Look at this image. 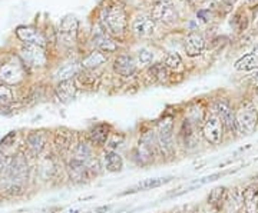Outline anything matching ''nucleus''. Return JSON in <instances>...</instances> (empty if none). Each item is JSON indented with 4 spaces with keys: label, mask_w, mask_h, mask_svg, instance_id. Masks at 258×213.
I'll use <instances>...</instances> for the list:
<instances>
[{
    "label": "nucleus",
    "mask_w": 258,
    "mask_h": 213,
    "mask_svg": "<svg viewBox=\"0 0 258 213\" xmlns=\"http://www.w3.org/2000/svg\"><path fill=\"white\" fill-rule=\"evenodd\" d=\"M102 28L106 35L113 37H120L126 29V13L120 5L108 6L101 13Z\"/></svg>",
    "instance_id": "nucleus-1"
},
{
    "label": "nucleus",
    "mask_w": 258,
    "mask_h": 213,
    "mask_svg": "<svg viewBox=\"0 0 258 213\" xmlns=\"http://www.w3.org/2000/svg\"><path fill=\"white\" fill-rule=\"evenodd\" d=\"M174 122L172 118H164L158 125V146L161 153L165 158H174L175 146H174Z\"/></svg>",
    "instance_id": "nucleus-2"
},
{
    "label": "nucleus",
    "mask_w": 258,
    "mask_h": 213,
    "mask_svg": "<svg viewBox=\"0 0 258 213\" xmlns=\"http://www.w3.org/2000/svg\"><path fill=\"white\" fill-rule=\"evenodd\" d=\"M237 118V126L238 130L245 133V135H251L254 130L257 129L258 126V112L254 106L247 104L244 108H241L238 113L235 115Z\"/></svg>",
    "instance_id": "nucleus-3"
},
{
    "label": "nucleus",
    "mask_w": 258,
    "mask_h": 213,
    "mask_svg": "<svg viewBox=\"0 0 258 213\" xmlns=\"http://www.w3.org/2000/svg\"><path fill=\"white\" fill-rule=\"evenodd\" d=\"M151 18L154 19V22H159L164 25H171L174 23L178 15L174 8V5L168 0H158L157 3L152 6V12H151Z\"/></svg>",
    "instance_id": "nucleus-4"
},
{
    "label": "nucleus",
    "mask_w": 258,
    "mask_h": 213,
    "mask_svg": "<svg viewBox=\"0 0 258 213\" xmlns=\"http://www.w3.org/2000/svg\"><path fill=\"white\" fill-rule=\"evenodd\" d=\"M155 153V135L152 132L145 133L138 143V148L135 149V156L138 159V163L148 165L154 160Z\"/></svg>",
    "instance_id": "nucleus-5"
},
{
    "label": "nucleus",
    "mask_w": 258,
    "mask_h": 213,
    "mask_svg": "<svg viewBox=\"0 0 258 213\" xmlns=\"http://www.w3.org/2000/svg\"><path fill=\"white\" fill-rule=\"evenodd\" d=\"M203 135L207 142L211 145H220L224 138V125L218 116L208 118L203 126Z\"/></svg>",
    "instance_id": "nucleus-6"
},
{
    "label": "nucleus",
    "mask_w": 258,
    "mask_h": 213,
    "mask_svg": "<svg viewBox=\"0 0 258 213\" xmlns=\"http://www.w3.org/2000/svg\"><path fill=\"white\" fill-rule=\"evenodd\" d=\"M20 57L23 60V63L29 67H42L46 63V55L43 47L33 46V45H26L20 50Z\"/></svg>",
    "instance_id": "nucleus-7"
},
{
    "label": "nucleus",
    "mask_w": 258,
    "mask_h": 213,
    "mask_svg": "<svg viewBox=\"0 0 258 213\" xmlns=\"http://www.w3.org/2000/svg\"><path fill=\"white\" fill-rule=\"evenodd\" d=\"M16 36L22 40L25 45H33V46H46V39L42 35L39 29L33 26H19L16 29Z\"/></svg>",
    "instance_id": "nucleus-8"
},
{
    "label": "nucleus",
    "mask_w": 258,
    "mask_h": 213,
    "mask_svg": "<svg viewBox=\"0 0 258 213\" xmlns=\"http://www.w3.org/2000/svg\"><path fill=\"white\" fill-rule=\"evenodd\" d=\"M215 111H217V116L220 118V121H221L222 125H224V129H227L228 132H231V133H237V132H238L235 113L231 111V108L227 103H217Z\"/></svg>",
    "instance_id": "nucleus-9"
},
{
    "label": "nucleus",
    "mask_w": 258,
    "mask_h": 213,
    "mask_svg": "<svg viewBox=\"0 0 258 213\" xmlns=\"http://www.w3.org/2000/svg\"><path fill=\"white\" fill-rule=\"evenodd\" d=\"M78 28H79V23L74 16H66V18L60 22V26H59V36L60 40L64 43H74V40L76 39L78 35Z\"/></svg>",
    "instance_id": "nucleus-10"
},
{
    "label": "nucleus",
    "mask_w": 258,
    "mask_h": 213,
    "mask_svg": "<svg viewBox=\"0 0 258 213\" xmlns=\"http://www.w3.org/2000/svg\"><path fill=\"white\" fill-rule=\"evenodd\" d=\"M23 77V69L18 63H6L0 67V80L6 84H15L22 80Z\"/></svg>",
    "instance_id": "nucleus-11"
},
{
    "label": "nucleus",
    "mask_w": 258,
    "mask_h": 213,
    "mask_svg": "<svg viewBox=\"0 0 258 213\" xmlns=\"http://www.w3.org/2000/svg\"><path fill=\"white\" fill-rule=\"evenodd\" d=\"M132 29L134 32L141 37H149L154 35L155 32V22L154 19L145 16V15H141L138 18L134 20L132 23Z\"/></svg>",
    "instance_id": "nucleus-12"
},
{
    "label": "nucleus",
    "mask_w": 258,
    "mask_h": 213,
    "mask_svg": "<svg viewBox=\"0 0 258 213\" xmlns=\"http://www.w3.org/2000/svg\"><path fill=\"white\" fill-rule=\"evenodd\" d=\"M185 52L189 57H195V56H200L205 49V40L200 33H189L186 39H185Z\"/></svg>",
    "instance_id": "nucleus-13"
},
{
    "label": "nucleus",
    "mask_w": 258,
    "mask_h": 213,
    "mask_svg": "<svg viewBox=\"0 0 258 213\" xmlns=\"http://www.w3.org/2000/svg\"><path fill=\"white\" fill-rule=\"evenodd\" d=\"M26 146L32 156H39L46 146V136L42 132H32L26 138Z\"/></svg>",
    "instance_id": "nucleus-14"
},
{
    "label": "nucleus",
    "mask_w": 258,
    "mask_h": 213,
    "mask_svg": "<svg viewBox=\"0 0 258 213\" xmlns=\"http://www.w3.org/2000/svg\"><path fill=\"white\" fill-rule=\"evenodd\" d=\"M115 72L120 76H132L137 72L135 60L128 55H120L115 59Z\"/></svg>",
    "instance_id": "nucleus-15"
},
{
    "label": "nucleus",
    "mask_w": 258,
    "mask_h": 213,
    "mask_svg": "<svg viewBox=\"0 0 258 213\" xmlns=\"http://www.w3.org/2000/svg\"><path fill=\"white\" fill-rule=\"evenodd\" d=\"M174 177H151V179H145L142 182H139L138 185L132 186L131 189H128L126 193H135V192H145V190H151V189H155L159 186H164L166 183H169Z\"/></svg>",
    "instance_id": "nucleus-16"
},
{
    "label": "nucleus",
    "mask_w": 258,
    "mask_h": 213,
    "mask_svg": "<svg viewBox=\"0 0 258 213\" xmlns=\"http://www.w3.org/2000/svg\"><path fill=\"white\" fill-rule=\"evenodd\" d=\"M245 213H258V186L251 185L242 192Z\"/></svg>",
    "instance_id": "nucleus-17"
},
{
    "label": "nucleus",
    "mask_w": 258,
    "mask_h": 213,
    "mask_svg": "<svg viewBox=\"0 0 258 213\" xmlns=\"http://www.w3.org/2000/svg\"><path fill=\"white\" fill-rule=\"evenodd\" d=\"M234 67L240 72H249V70L258 69V46L251 53L244 55L241 59H238Z\"/></svg>",
    "instance_id": "nucleus-18"
},
{
    "label": "nucleus",
    "mask_w": 258,
    "mask_h": 213,
    "mask_svg": "<svg viewBox=\"0 0 258 213\" xmlns=\"http://www.w3.org/2000/svg\"><path fill=\"white\" fill-rule=\"evenodd\" d=\"M76 90H78V87H76V84L72 79L71 80H62V82H59L57 87H56V94H57L60 102H71L76 96Z\"/></svg>",
    "instance_id": "nucleus-19"
},
{
    "label": "nucleus",
    "mask_w": 258,
    "mask_h": 213,
    "mask_svg": "<svg viewBox=\"0 0 258 213\" xmlns=\"http://www.w3.org/2000/svg\"><path fill=\"white\" fill-rule=\"evenodd\" d=\"M74 132L68 129H60L55 133V145L60 152H66L74 146Z\"/></svg>",
    "instance_id": "nucleus-20"
},
{
    "label": "nucleus",
    "mask_w": 258,
    "mask_h": 213,
    "mask_svg": "<svg viewBox=\"0 0 258 213\" xmlns=\"http://www.w3.org/2000/svg\"><path fill=\"white\" fill-rule=\"evenodd\" d=\"M89 138H91L92 143H95V145H99V146L105 145L108 138H109V126H106L105 123L93 126L91 133H89Z\"/></svg>",
    "instance_id": "nucleus-21"
},
{
    "label": "nucleus",
    "mask_w": 258,
    "mask_h": 213,
    "mask_svg": "<svg viewBox=\"0 0 258 213\" xmlns=\"http://www.w3.org/2000/svg\"><path fill=\"white\" fill-rule=\"evenodd\" d=\"M105 167L108 172H112V173H116V172H120L122 167H123V160H122V156L119 153L113 152V150H109L105 153Z\"/></svg>",
    "instance_id": "nucleus-22"
},
{
    "label": "nucleus",
    "mask_w": 258,
    "mask_h": 213,
    "mask_svg": "<svg viewBox=\"0 0 258 213\" xmlns=\"http://www.w3.org/2000/svg\"><path fill=\"white\" fill-rule=\"evenodd\" d=\"M93 42L98 47V50L102 52V53H112V52H115L118 49L116 43L112 40L111 37L106 36V33H101V35L95 36Z\"/></svg>",
    "instance_id": "nucleus-23"
},
{
    "label": "nucleus",
    "mask_w": 258,
    "mask_h": 213,
    "mask_svg": "<svg viewBox=\"0 0 258 213\" xmlns=\"http://www.w3.org/2000/svg\"><path fill=\"white\" fill-rule=\"evenodd\" d=\"M92 159V149L89 148L86 143H79L74 150V156L71 160H75L78 163H83V165H88L89 160Z\"/></svg>",
    "instance_id": "nucleus-24"
},
{
    "label": "nucleus",
    "mask_w": 258,
    "mask_h": 213,
    "mask_svg": "<svg viewBox=\"0 0 258 213\" xmlns=\"http://www.w3.org/2000/svg\"><path fill=\"white\" fill-rule=\"evenodd\" d=\"M179 138L182 140L185 148H194V146H195L197 138H195V133H194L192 123L189 121L184 122L182 129H181V133H179Z\"/></svg>",
    "instance_id": "nucleus-25"
},
{
    "label": "nucleus",
    "mask_w": 258,
    "mask_h": 213,
    "mask_svg": "<svg viewBox=\"0 0 258 213\" xmlns=\"http://www.w3.org/2000/svg\"><path fill=\"white\" fill-rule=\"evenodd\" d=\"M225 200H227V187H215V189H212L211 193L208 196V203L211 204L212 207H215L217 210L221 209Z\"/></svg>",
    "instance_id": "nucleus-26"
},
{
    "label": "nucleus",
    "mask_w": 258,
    "mask_h": 213,
    "mask_svg": "<svg viewBox=\"0 0 258 213\" xmlns=\"http://www.w3.org/2000/svg\"><path fill=\"white\" fill-rule=\"evenodd\" d=\"M105 62H106V56L103 55L102 52H99V50H95L86 59H83L82 67L88 69V70H92L95 67L103 65Z\"/></svg>",
    "instance_id": "nucleus-27"
},
{
    "label": "nucleus",
    "mask_w": 258,
    "mask_h": 213,
    "mask_svg": "<svg viewBox=\"0 0 258 213\" xmlns=\"http://www.w3.org/2000/svg\"><path fill=\"white\" fill-rule=\"evenodd\" d=\"M79 73V65L76 63H69V65L62 66L57 73H56V77L62 82V80H71L74 76Z\"/></svg>",
    "instance_id": "nucleus-28"
},
{
    "label": "nucleus",
    "mask_w": 258,
    "mask_h": 213,
    "mask_svg": "<svg viewBox=\"0 0 258 213\" xmlns=\"http://www.w3.org/2000/svg\"><path fill=\"white\" fill-rule=\"evenodd\" d=\"M181 65H182V60H181V56L178 55V53H169V55L166 56L165 67L176 70V69L181 67Z\"/></svg>",
    "instance_id": "nucleus-29"
},
{
    "label": "nucleus",
    "mask_w": 258,
    "mask_h": 213,
    "mask_svg": "<svg viewBox=\"0 0 258 213\" xmlns=\"http://www.w3.org/2000/svg\"><path fill=\"white\" fill-rule=\"evenodd\" d=\"M13 100V92L9 86L6 84H0V106L3 104H8Z\"/></svg>",
    "instance_id": "nucleus-30"
},
{
    "label": "nucleus",
    "mask_w": 258,
    "mask_h": 213,
    "mask_svg": "<svg viewBox=\"0 0 258 213\" xmlns=\"http://www.w3.org/2000/svg\"><path fill=\"white\" fill-rule=\"evenodd\" d=\"M138 60L142 66L149 65L154 60V53L151 50H148V49H142V50L138 52Z\"/></svg>",
    "instance_id": "nucleus-31"
},
{
    "label": "nucleus",
    "mask_w": 258,
    "mask_h": 213,
    "mask_svg": "<svg viewBox=\"0 0 258 213\" xmlns=\"http://www.w3.org/2000/svg\"><path fill=\"white\" fill-rule=\"evenodd\" d=\"M15 140H16V132H10V133H8V135L2 139L0 145H2V146H12V145L15 143Z\"/></svg>",
    "instance_id": "nucleus-32"
},
{
    "label": "nucleus",
    "mask_w": 258,
    "mask_h": 213,
    "mask_svg": "<svg viewBox=\"0 0 258 213\" xmlns=\"http://www.w3.org/2000/svg\"><path fill=\"white\" fill-rule=\"evenodd\" d=\"M189 2H191V3H195V2H198V0H189Z\"/></svg>",
    "instance_id": "nucleus-33"
},
{
    "label": "nucleus",
    "mask_w": 258,
    "mask_h": 213,
    "mask_svg": "<svg viewBox=\"0 0 258 213\" xmlns=\"http://www.w3.org/2000/svg\"><path fill=\"white\" fill-rule=\"evenodd\" d=\"M257 26H258V18H257Z\"/></svg>",
    "instance_id": "nucleus-34"
},
{
    "label": "nucleus",
    "mask_w": 258,
    "mask_h": 213,
    "mask_svg": "<svg viewBox=\"0 0 258 213\" xmlns=\"http://www.w3.org/2000/svg\"><path fill=\"white\" fill-rule=\"evenodd\" d=\"M215 2H220V0H215Z\"/></svg>",
    "instance_id": "nucleus-35"
},
{
    "label": "nucleus",
    "mask_w": 258,
    "mask_h": 213,
    "mask_svg": "<svg viewBox=\"0 0 258 213\" xmlns=\"http://www.w3.org/2000/svg\"><path fill=\"white\" fill-rule=\"evenodd\" d=\"M257 77H258V73H257Z\"/></svg>",
    "instance_id": "nucleus-36"
}]
</instances>
